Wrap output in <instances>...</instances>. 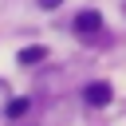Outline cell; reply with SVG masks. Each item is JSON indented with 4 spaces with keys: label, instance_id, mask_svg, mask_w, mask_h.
<instances>
[{
    "label": "cell",
    "instance_id": "1",
    "mask_svg": "<svg viewBox=\"0 0 126 126\" xmlns=\"http://www.w3.org/2000/svg\"><path fill=\"white\" fill-rule=\"evenodd\" d=\"M75 32H79V35H94V32H102V16H98L94 8L79 12V16H75Z\"/></svg>",
    "mask_w": 126,
    "mask_h": 126
},
{
    "label": "cell",
    "instance_id": "2",
    "mask_svg": "<svg viewBox=\"0 0 126 126\" xmlns=\"http://www.w3.org/2000/svg\"><path fill=\"white\" fill-rule=\"evenodd\" d=\"M83 98H87L91 106H106V102L114 98V91H110V83H87V87H83Z\"/></svg>",
    "mask_w": 126,
    "mask_h": 126
},
{
    "label": "cell",
    "instance_id": "3",
    "mask_svg": "<svg viewBox=\"0 0 126 126\" xmlns=\"http://www.w3.org/2000/svg\"><path fill=\"white\" fill-rule=\"evenodd\" d=\"M39 59H47V47H24V51L16 55V63H24V67H32V63H39Z\"/></svg>",
    "mask_w": 126,
    "mask_h": 126
},
{
    "label": "cell",
    "instance_id": "4",
    "mask_svg": "<svg viewBox=\"0 0 126 126\" xmlns=\"http://www.w3.org/2000/svg\"><path fill=\"white\" fill-rule=\"evenodd\" d=\"M4 110H8V118H20L28 110V98H12V102H4Z\"/></svg>",
    "mask_w": 126,
    "mask_h": 126
},
{
    "label": "cell",
    "instance_id": "5",
    "mask_svg": "<svg viewBox=\"0 0 126 126\" xmlns=\"http://www.w3.org/2000/svg\"><path fill=\"white\" fill-rule=\"evenodd\" d=\"M39 8H59V0H39Z\"/></svg>",
    "mask_w": 126,
    "mask_h": 126
},
{
    "label": "cell",
    "instance_id": "6",
    "mask_svg": "<svg viewBox=\"0 0 126 126\" xmlns=\"http://www.w3.org/2000/svg\"><path fill=\"white\" fill-rule=\"evenodd\" d=\"M4 94H8V87H4V79H0V106H4Z\"/></svg>",
    "mask_w": 126,
    "mask_h": 126
}]
</instances>
